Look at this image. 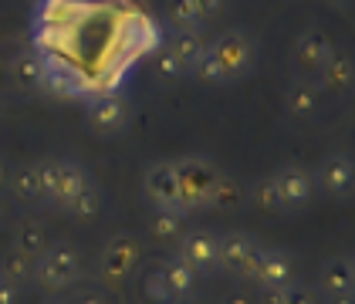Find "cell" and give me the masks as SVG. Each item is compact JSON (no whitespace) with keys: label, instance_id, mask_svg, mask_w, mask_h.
Instances as JSON below:
<instances>
[{"label":"cell","instance_id":"1","mask_svg":"<svg viewBox=\"0 0 355 304\" xmlns=\"http://www.w3.org/2000/svg\"><path fill=\"white\" fill-rule=\"evenodd\" d=\"M257 68V41L250 30H223L217 41L207 44L196 78L210 84H237Z\"/></svg>","mask_w":355,"mask_h":304},{"label":"cell","instance_id":"2","mask_svg":"<svg viewBox=\"0 0 355 304\" xmlns=\"http://www.w3.org/2000/svg\"><path fill=\"white\" fill-rule=\"evenodd\" d=\"M85 274V257L82 250L68 240L48 244L34 257V287L48 291V294H61L68 287H75Z\"/></svg>","mask_w":355,"mask_h":304},{"label":"cell","instance_id":"3","mask_svg":"<svg viewBox=\"0 0 355 304\" xmlns=\"http://www.w3.org/2000/svg\"><path fill=\"white\" fill-rule=\"evenodd\" d=\"M176 163V176H180V196H183V210L196 213V210H210V196L217 186L220 172L210 159L203 156H187V159H173Z\"/></svg>","mask_w":355,"mask_h":304},{"label":"cell","instance_id":"4","mask_svg":"<svg viewBox=\"0 0 355 304\" xmlns=\"http://www.w3.org/2000/svg\"><path fill=\"white\" fill-rule=\"evenodd\" d=\"M142 253H146V244L136 233H112L102 244V253H98V274L109 284H122L129 274L139 271Z\"/></svg>","mask_w":355,"mask_h":304},{"label":"cell","instance_id":"5","mask_svg":"<svg viewBox=\"0 0 355 304\" xmlns=\"http://www.w3.org/2000/svg\"><path fill=\"white\" fill-rule=\"evenodd\" d=\"M261 253V240L250 237L247 230H227L217 237V271L227 277L247 280L254 271V260Z\"/></svg>","mask_w":355,"mask_h":304},{"label":"cell","instance_id":"6","mask_svg":"<svg viewBox=\"0 0 355 304\" xmlns=\"http://www.w3.org/2000/svg\"><path fill=\"white\" fill-rule=\"evenodd\" d=\"M142 199L153 210H183V196H180V176H176V163L173 159H156L142 172ZM190 217V213H187Z\"/></svg>","mask_w":355,"mask_h":304},{"label":"cell","instance_id":"7","mask_svg":"<svg viewBox=\"0 0 355 304\" xmlns=\"http://www.w3.org/2000/svg\"><path fill=\"white\" fill-rule=\"evenodd\" d=\"M85 115H88V125L98 136H119L132 122V109H129V102L119 91H95V95H88L85 98Z\"/></svg>","mask_w":355,"mask_h":304},{"label":"cell","instance_id":"8","mask_svg":"<svg viewBox=\"0 0 355 304\" xmlns=\"http://www.w3.org/2000/svg\"><path fill=\"white\" fill-rule=\"evenodd\" d=\"M315 176V190H322L331 199H352L355 190V159L349 152H331L318 163Z\"/></svg>","mask_w":355,"mask_h":304},{"label":"cell","instance_id":"9","mask_svg":"<svg viewBox=\"0 0 355 304\" xmlns=\"http://www.w3.org/2000/svg\"><path fill=\"white\" fill-rule=\"evenodd\" d=\"M247 280L257 284V291H264V287L284 291L295 280V260H291V253L281 247H261L257 260H254V271H250Z\"/></svg>","mask_w":355,"mask_h":304},{"label":"cell","instance_id":"10","mask_svg":"<svg viewBox=\"0 0 355 304\" xmlns=\"http://www.w3.org/2000/svg\"><path fill=\"white\" fill-rule=\"evenodd\" d=\"M335 44L322 28H304L295 41V68H298V78H318L325 61L331 57Z\"/></svg>","mask_w":355,"mask_h":304},{"label":"cell","instance_id":"11","mask_svg":"<svg viewBox=\"0 0 355 304\" xmlns=\"http://www.w3.org/2000/svg\"><path fill=\"white\" fill-rule=\"evenodd\" d=\"M274 183H277V196H281V210L284 213L304 210L315 199V176H311V169L281 166L274 172Z\"/></svg>","mask_w":355,"mask_h":304},{"label":"cell","instance_id":"12","mask_svg":"<svg viewBox=\"0 0 355 304\" xmlns=\"http://www.w3.org/2000/svg\"><path fill=\"white\" fill-rule=\"evenodd\" d=\"M176 257L187 260L196 274H214L217 271V233L196 226V230H187L176 244Z\"/></svg>","mask_w":355,"mask_h":304},{"label":"cell","instance_id":"13","mask_svg":"<svg viewBox=\"0 0 355 304\" xmlns=\"http://www.w3.org/2000/svg\"><path fill=\"white\" fill-rule=\"evenodd\" d=\"M355 287V260L352 253H331L322 271H318V298L322 301H331V298H345L352 294Z\"/></svg>","mask_w":355,"mask_h":304},{"label":"cell","instance_id":"14","mask_svg":"<svg viewBox=\"0 0 355 304\" xmlns=\"http://www.w3.org/2000/svg\"><path fill=\"white\" fill-rule=\"evenodd\" d=\"M92 183L88 169L78 159H58V183H55V196H51V210L68 213L75 206V199L85 193V186Z\"/></svg>","mask_w":355,"mask_h":304},{"label":"cell","instance_id":"15","mask_svg":"<svg viewBox=\"0 0 355 304\" xmlns=\"http://www.w3.org/2000/svg\"><path fill=\"white\" fill-rule=\"evenodd\" d=\"M10 88H14V95L17 98H34V95H41L48 82H44V61L41 55H17L10 61Z\"/></svg>","mask_w":355,"mask_h":304},{"label":"cell","instance_id":"16","mask_svg":"<svg viewBox=\"0 0 355 304\" xmlns=\"http://www.w3.org/2000/svg\"><path fill=\"white\" fill-rule=\"evenodd\" d=\"M7 193L17 206L34 210V206H44L41 199V176H37V163H10V179H7Z\"/></svg>","mask_w":355,"mask_h":304},{"label":"cell","instance_id":"17","mask_svg":"<svg viewBox=\"0 0 355 304\" xmlns=\"http://www.w3.org/2000/svg\"><path fill=\"white\" fill-rule=\"evenodd\" d=\"M159 264H163V277H166L169 294H173V304L190 301L193 294H196V287H200V274L193 271L187 260H180L176 253L166 257V260H159Z\"/></svg>","mask_w":355,"mask_h":304},{"label":"cell","instance_id":"18","mask_svg":"<svg viewBox=\"0 0 355 304\" xmlns=\"http://www.w3.org/2000/svg\"><path fill=\"white\" fill-rule=\"evenodd\" d=\"M166 48H169V55L176 57L183 78H190V75H196V68H200V61H203L207 41H203L200 34H180V30H173V34L166 37Z\"/></svg>","mask_w":355,"mask_h":304},{"label":"cell","instance_id":"19","mask_svg":"<svg viewBox=\"0 0 355 304\" xmlns=\"http://www.w3.org/2000/svg\"><path fill=\"white\" fill-rule=\"evenodd\" d=\"M146 230H149V240H153V244L176 247L180 237L187 233V213H180V210H153Z\"/></svg>","mask_w":355,"mask_h":304},{"label":"cell","instance_id":"20","mask_svg":"<svg viewBox=\"0 0 355 304\" xmlns=\"http://www.w3.org/2000/svg\"><path fill=\"white\" fill-rule=\"evenodd\" d=\"M284 111L291 118H311L318 111V84L311 78H291L284 84Z\"/></svg>","mask_w":355,"mask_h":304},{"label":"cell","instance_id":"21","mask_svg":"<svg viewBox=\"0 0 355 304\" xmlns=\"http://www.w3.org/2000/svg\"><path fill=\"white\" fill-rule=\"evenodd\" d=\"M318 82L325 84L328 91H335V95H349L355 84L352 57L345 55V51H331V57L325 61V68H322V75H318Z\"/></svg>","mask_w":355,"mask_h":304},{"label":"cell","instance_id":"22","mask_svg":"<svg viewBox=\"0 0 355 304\" xmlns=\"http://www.w3.org/2000/svg\"><path fill=\"white\" fill-rule=\"evenodd\" d=\"M48 244H51V240H48L44 223H37L34 217H21V220L14 223V230H10V247L28 253V257H37Z\"/></svg>","mask_w":355,"mask_h":304},{"label":"cell","instance_id":"23","mask_svg":"<svg viewBox=\"0 0 355 304\" xmlns=\"http://www.w3.org/2000/svg\"><path fill=\"white\" fill-rule=\"evenodd\" d=\"M0 277L3 280H10L14 287H31L34 284V257H28V253H21V250L7 247L3 253H0Z\"/></svg>","mask_w":355,"mask_h":304},{"label":"cell","instance_id":"24","mask_svg":"<svg viewBox=\"0 0 355 304\" xmlns=\"http://www.w3.org/2000/svg\"><path fill=\"white\" fill-rule=\"evenodd\" d=\"M166 17H169L173 30H180V34H200L207 24L193 0H166Z\"/></svg>","mask_w":355,"mask_h":304},{"label":"cell","instance_id":"25","mask_svg":"<svg viewBox=\"0 0 355 304\" xmlns=\"http://www.w3.org/2000/svg\"><path fill=\"white\" fill-rule=\"evenodd\" d=\"M247 199H250L257 210H264V213H284V210H281V196H277V183H274V172L254 179L250 190H247Z\"/></svg>","mask_w":355,"mask_h":304},{"label":"cell","instance_id":"26","mask_svg":"<svg viewBox=\"0 0 355 304\" xmlns=\"http://www.w3.org/2000/svg\"><path fill=\"white\" fill-rule=\"evenodd\" d=\"M241 183L234 179V176H227V172H220L217 186H214V196H210V210H237V203H241Z\"/></svg>","mask_w":355,"mask_h":304},{"label":"cell","instance_id":"27","mask_svg":"<svg viewBox=\"0 0 355 304\" xmlns=\"http://www.w3.org/2000/svg\"><path fill=\"white\" fill-rule=\"evenodd\" d=\"M142 294L149 298V304H173V294L166 287V277H163V264H153L146 277H142Z\"/></svg>","mask_w":355,"mask_h":304},{"label":"cell","instance_id":"28","mask_svg":"<svg viewBox=\"0 0 355 304\" xmlns=\"http://www.w3.org/2000/svg\"><path fill=\"white\" fill-rule=\"evenodd\" d=\"M98 210H102V190L95 186V179L85 186V193L75 199V206L68 210L71 217H78V220H95L98 217Z\"/></svg>","mask_w":355,"mask_h":304},{"label":"cell","instance_id":"29","mask_svg":"<svg viewBox=\"0 0 355 304\" xmlns=\"http://www.w3.org/2000/svg\"><path fill=\"white\" fill-rule=\"evenodd\" d=\"M37 176H41V199H44V206H51L58 183V159H37Z\"/></svg>","mask_w":355,"mask_h":304},{"label":"cell","instance_id":"30","mask_svg":"<svg viewBox=\"0 0 355 304\" xmlns=\"http://www.w3.org/2000/svg\"><path fill=\"white\" fill-rule=\"evenodd\" d=\"M156 75H159L163 82H176V78H183V71H180L176 57L169 55V48H166V41L156 48Z\"/></svg>","mask_w":355,"mask_h":304},{"label":"cell","instance_id":"31","mask_svg":"<svg viewBox=\"0 0 355 304\" xmlns=\"http://www.w3.org/2000/svg\"><path fill=\"white\" fill-rule=\"evenodd\" d=\"M284 301L288 304H322V298H318V291H315L311 284L291 280V284L284 287Z\"/></svg>","mask_w":355,"mask_h":304},{"label":"cell","instance_id":"32","mask_svg":"<svg viewBox=\"0 0 355 304\" xmlns=\"http://www.w3.org/2000/svg\"><path fill=\"white\" fill-rule=\"evenodd\" d=\"M220 304H257V294H250L247 287H234L220 298Z\"/></svg>","mask_w":355,"mask_h":304},{"label":"cell","instance_id":"33","mask_svg":"<svg viewBox=\"0 0 355 304\" xmlns=\"http://www.w3.org/2000/svg\"><path fill=\"white\" fill-rule=\"evenodd\" d=\"M0 304H21V287H14L3 277H0Z\"/></svg>","mask_w":355,"mask_h":304},{"label":"cell","instance_id":"34","mask_svg":"<svg viewBox=\"0 0 355 304\" xmlns=\"http://www.w3.org/2000/svg\"><path fill=\"white\" fill-rule=\"evenodd\" d=\"M193 3H196V10L203 14V21L217 17L220 10H223V0H193Z\"/></svg>","mask_w":355,"mask_h":304},{"label":"cell","instance_id":"35","mask_svg":"<svg viewBox=\"0 0 355 304\" xmlns=\"http://www.w3.org/2000/svg\"><path fill=\"white\" fill-rule=\"evenodd\" d=\"M257 304H288V301H284V291L264 287V291H257Z\"/></svg>","mask_w":355,"mask_h":304},{"label":"cell","instance_id":"36","mask_svg":"<svg viewBox=\"0 0 355 304\" xmlns=\"http://www.w3.org/2000/svg\"><path fill=\"white\" fill-rule=\"evenodd\" d=\"M68 304H109V301H105V294H98V291H85V294H78L75 301H68Z\"/></svg>","mask_w":355,"mask_h":304},{"label":"cell","instance_id":"37","mask_svg":"<svg viewBox=\"0 0 355 304\" xmlns=\"http://www.w3.org/2000/svg\"><path fill=\"white\" fill-rule=\"evenodd\" d=\"M7 179H10V163L0 156V193H7Z\"/></svg>","mask_w":355,"mask_h":304},{"label":"cell","instance_id":"38","mask_svg":"<svg viewBox=\"0 0 355 304\" xmlns=\"http://www.w3.org/2000/svg\"><path fill=\"white\" fill-rule=\"evenodd\" d=\"M325 304H352V294H345V298H331V301H325Z\"/></svg>","mask_w":355,"mask_h":304},{"label":"cell","instance_id":"39","mask_svg":"<svg viewBox=\"0 0 355 304\" xmlns=\"http://www.w3.org/2000/svg\"><path fill=\"white\" fill-rule=\"evenodd\" d=\"M44 304H68V301H64V298H48Z\"/></svg>","mask_w":355,"mask_h":304},{"label":"cell","instance_id":"40","mask_svg":"<svg viewBox=\"0 0 355 304\" xmlns=\"http://www.w3.org/2000/svg\"><path fill=\"white\" fill-rule=\"evenodd\" d=\"M0 223H3V203H0Z\"/></svg>","mask_w":355,"mask_h":304},{"label":"cell","instance_id":"41","mask_svg":"<svg viewBox=\"0 0 355 304\" xmlns=\"http://www.w3.org/2000/svg\"><path fill=\"white\" fill-rule=\"evenodd\" d=\"M0 115H3V98H0Z\"/></svg>","mask_w":355,"mask_h":304}]
</instances>
